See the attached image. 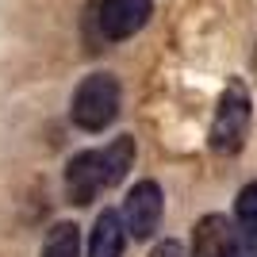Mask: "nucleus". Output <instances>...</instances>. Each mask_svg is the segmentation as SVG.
Instances as JSON below:
<instances>
[{"mask_svg": "<svg viewBox=\"0 0 257 257\" xmlns=\"http://www.w3.org/2000/svg\"><path fill=\"white\" fill-rule=\"evenodd\" d=\"M249 131V92L238 81L226 85V92L219 96L215 107V123H211V150L215 154H238Z\"/></svg>", "mask_w": 257, "mask_h": 257, "instance_id": "2", "label": "nucleus"}, {"mask_svg": "<svg viewBox=\"0 0 257 257\" xmlns=\"http://www.w3.org/2000/svg\"><path fill=\"white\" fill-rule=\"evenodd\" d=\"M43 257H81V238H77L73 223L50 226V234L43 242Z\"/></svg>", "mask_w": 257, "mask_h": 257, "instance_id": "9", "label": "nucleus"}, {"mask_svg": "<svg viewBox=\"0 0 257 257\" xmlns=\"http://www.w3.org/2000/svg\"><path fill=\"white\" fill-rule=\"evenodd\" d=\"M73 123L81 131H104L119 115V81L111 73H92L85 77L73 92Z\"/></svg>", "mask_w": 257, "mask_h": 257, "instance_id": "1", "label": "nucleus"}, {"mask_svg": "<svg viewBox=\"0 0 257 257\" xmlns=\"http://www.w3.org/2000/svg\"><path fill=\"white\" fill-rule=\"evenodd\" d=\"M234 215H238V226H242L249 238H257V181H253V184H246V188L238 192Z\"/></svg>", "mask_w": 257, "mask_h": 257, "instance_id": "10", "label": "nucleus"}, {"mask_svg": "<svg viewBox=\"0 0 257 257\" xmlns=\"http://www.w3.org/2000/svg\"><path fill=\"white\" fill-rule=\"evenodd\" d=\"M123 253V219L119 211H100L92 238H88V257H119Z\"/></svg>", "mask_w": 257, "mask_h": 257, "instance_id": "7", "label": "nucleus"}, {"mask_svg": "<svg viewBox=\"0 0 257 257\" xmlns=\"http://www.w3.org/2000/svg\"><path fill=\"white\" fill-rule=\"evenodd\" d=\"M226 257H257V238H249L246 230H242V238L230 246V253H226Z\"/></svg>", "mask_w": 257, "mask_h": 257, "instance_id": "11", "label": "nucleus"}, {"mask_svg": "<svg viewBox=\"0 0 257 257\" xmlns=\"http://www.w3.org/2000/svg\"><path fill=\"white\" fill-rule=\"evenodd\" d=\"M154 257H184V249L177 246V242H165V246L154 249Z\"/></svg>", "mask_w": 257, "mask_h": 257, "instance_id": "12", "label": "nucleus"}, {"mask_svg": "<svg viewBox=\"0 0 257 257\" xmlns=\"http://www.w3.org/2000/svg\"><path fill=\"white\" fill-rule=\"evenodd\" d=\"M242 238V226L226 215H204L192 230V257H226L230 246Z\"/></svg>", "mask_w": 257, "mask_h": 257, "instance_id": "6", "label": "nucleus"}, {"mask_svg": "<svg viewBox=\"0 0 257 257\" xmlns=\"http://www.w3.org/2000/svg\"><path fill=\"white\" fill-rule=\"evenodd\" d=\"M154 4L150 0H100L96 8V23H100V35L107 43H119V39H131L135 31L146 27Z\"/></svg>", "mask_w": 257, "mask_h": 257, "instance_id": "3", "label": "nucleus"}, {"mask_svg": "<svg viewBox=\"0 0 257 257\" xmlns=\"http://www.w3.org/2000/svg\"><path fill=\"white\" fill-rule=\"evenodd\" d=\"M107 188L104 181V165H100V150H85L77 154L65 169V192L73 204H92L100 192Z\"/></svg>", "mask_w": 257, "mask_h": 257, "instance_id": "5", "label": "nucleus"}, {"mask_svg": "<svg viewBox=\"0 0 257 257\" xmlns=\"http://www.w3.org/2000/svg\"><path fill=\"white\" fill-rule=\"evenodd\" d=\"M123 226L135 238H150L161 223V188L154 181H139L123 200Z\"/></svg>", "mask_w": 257, "mask_h": 257, "instance_id": "4", "label": "nucleus"}, {"mask_svg": "<svg viewBox=\"0 0 257 257\" xmlns=\"http://www.w3.org/2000/svg\"><path fill=\"white\" fill-rule=\"evenodd\" d=\"M253 65H257V54H253Z\"/></svg>", "mask_w": 257, "mask_h": 257, "instance_id": "13", "label": "nucleus"}, {"mask_svg": "<svg viewBox=\"0 0 257 257\" xmlns=\"http://www.w3.org/2000/svg\"><path fill=\"white\" fill-rule=\"evenodd\" d=\"M131 161H135V142H131L127 135L100 150V165H104V181H107V188H115V184L131 173Z\"/></svg>", "mask_w": 257, "mask_h": 257, "instance_id": "8", "label": "nucleus"}]
</instances>
